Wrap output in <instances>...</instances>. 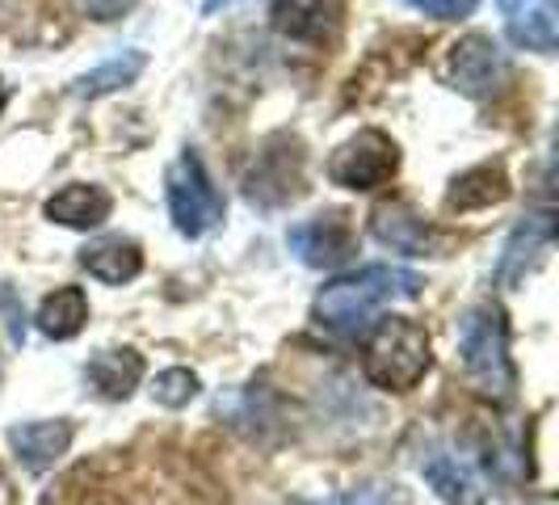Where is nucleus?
<instances>
[{
  "mask_svg": "<svg viewBox=\"0 0 559 505\" xmlns=\"http://www.w3.org/2000/svg\"><path fill=\"white\" fill-rule=\"evenodd\" d=\"M420 274L404 270V266H362L354 274H341L329 286H320L311 316L320 329L341 337H358L366 333L379 312L395 304V300H417L420 295Z\"/></svg>",
  "mask_w": 559,
  "mask_h": 505,
  "instance_id": "nucleus-1",
  "label": "nucleus"
},
{
  "mask_svg": "<svg viewBox=\"0 0 559 505\" xmlns=\"http://www.w3.org/2000/svg\"><path fill=\"white\" fill-rule=\"evenodd\" d=\"M433 366V341L408 316H383L366 329L362 371L379 392H413Z\"/></svg>",
  "mask_w": 559,
  "mask_h": 505,
  "instance_id": "nucleus-2",
  "label": "nucleus"
},
{
  "mask_svg": "<svg viewBox=\"0 0 559 505\" xmlns=\"http://www.w3.org/2000/svg\"><path fill=\"white\" fill-rule=\"evenodd\" d=\"M459 359L472 379V388L488 400H513L518 371L509 359V325L501 304H476L459 320Z\"/></svg>",
  "mask_w": 559,
  "mask_h": 505,
  "instance_id": "nucleus-3",
  "label": "nucleus"
},
{
  "mask_svg": "<svg viewBox=\"0 0 559 505\" xmlns=\"http://www.w3.org/2000/svg\"><path fill=\"white\" fill-rule=\"evenodd\" d=\"M165 195H168V215H173V227L181 232V236H206L211 227L224 224V211L227 202L219 195V186L211 181V173L202 165V156H198L194 148H186L173 168H168L165 177Z\"/></svg>",
  "mask_w": 559,
  "mask_h": 505,
  "instance_id": "nucleus-4",
  "label": "nucleus"
},
{
  "mask_svg": "<svg viewBox=\"0 0 559 505\" xmlns=\"http://www.w3.org/2000/svg\"><path fill=\"white\" fill-rule=\"evenodd\" d=\"M304 161H308L304 143L295 136H286V131L270 136L261 143V152L252 156V165L245 168V177H240L245 198L261 211H278L286 202H295L304 195Z\"/></svg>",
  "mask_w": 559,
  "mask_h": 505,
  "instance_id": "nucleus-5",
  "label": "nucleus"
},
{
  "mask_svg": "<svg viewBox=\"0 0 559 505\" xmlns=\"http://www.w3.org/2000/svg\"><path fill=\"white\" fill-rule=\"evenodd\" d=\"M395 168H400V148H395V140L383 136V131H374V127H366V131H358L354 140H345L333 152L329 181L341 186V190L366 195V190L388 186L395 177Z\"/></svg>",
  "mask_w": 559,
  "mask_h": 505,
  "instance_id": "nucleus-6",
  "label": "nucleus"
},
{
  "mask_svg": "<svg viewBox=\"0 0 559 505\" xmlns=\"http://www.w3.org/2000/svg\"><path fill=\"white\" fill-rule=\"evenodd\" d=\"M447 81L463 97H492L509 81V59L492 34H463L447 59Z\"/></svg>",
  "mask_w": 559,
  "mask_h": 505,
  "instance_id": "nucleus-7",
  "label": "nucleus"
},
{
  "mask_svg": "<svg viewBox=\"0 0 559 505\" xmlns=\"http://www.w3.org/2000/svg\"><path fill=\"white\" fill-rule=\"evenodd\" d=\"M286 245L308 270H336L354 257V227L345 224V215H316L290 227Z\"/></svg>",
  "mask_w": 559,
  "mask_h": 505,
  "instance_id": "nucleus-8",
  "label": "nucleus"
},
{
  "mask_svg": "<svg viewBox=\"0 0 559 505\" xmlns=\"http://www.w3.org/2000/svg\"><path fill=\"white\" fill-rule=\"evenodd\" d=\"M370 236L392 252H408V257H438L442 252V236L433 224H425L408 202H379L370 211Z\"/></svg>",
  "mask_w": 559,
  "mask_h": 505,
  "instance_id": "nucleus-9",
  "label": "nucleus"
},
{
  "mask_svg": "<svg viewBox=\"0 0 559 505\" xmlns=\"http://www.w3.org/2000/svg\"><path fill=\"white\" fill-rule=\"evenodd\" d=\"M72 438H76V425L68 418L22 421V425L9 430V447H13L17 463H22L26 472H51L59 459L68 455Z\"/></svg>",
  "mask_w": 559,
  "mask_h": 505,
  "instance_id": "nucleus-10",
  "label": "nucleus"
},
{
  "mask_svg": "<svg viewBox=\"0 0 559 505\" xmlns=\"http://www.w3.org/2000/svg\"><path fill=\"white\" fill-rule=\"evenodd\" d=\"M504 34L538 56H551L559 47V13L556 0H501Z\"/></svg>",
  "mask_w": 559,
  "mask_h": 505,
  "instance_id": "nucleus-11",
  "label": "nucleus"
},
{
  "mask_svg": "<svg viewBox=\"0 0 559 505\" xmlns=\"http://www.w3.org/2000/svg\"><path fill=\"white\" fill-rule=\"evenodd\" d=\"M270 17L282 38L295 43H324L341 26V0H274Z\"/></svg>",
  "mask_w": 559,
  "mask_h": 505,
  "instance_id": "nucleus-12",
  "label": "nucleus"
},
{
  "mask_svg": "<svg viewBox=\"0 0 559 505\" xmlns=\"http://www.w3.org/2000/svg\"><path fill=\"white\" fill-rule=\"evenodd\" d=\"M551 236H556V224H551V215H547V211H538V215H526L522 224L513 227V236L504 240L501 266H497V279H501L504 286H518V282L526 279V270H531L534 261L547 252Z\"/></svg>",
  "mask_w": 559,
  "mask_h": 505,
  "instance_id": "nucleus-13",
  "label": "nucleus"
},
{
  "mask_svg": "<svg viewBox=\"0 0 559 505\" xmlns=\"http://www.w3.org/2000/svg\"><path fill=\"white\" fill-rule=\"evenodd\" d=\"M47 220L59 227H76V232H88V227H102L110 220L114 198L102 190V186H88V181H76V186H63L59 195L47 198Z\"/></svg>",
  "mask_w": 559,
  "mask_h": 505,
  "instance_id": "nucleus-14",
  "label": "nucleus"
},
{
  "mask_svg": "<svg viewBox=\"0 0 559 505\" xmlns=\"http://www.w3.org/2000/svg\"><path fill=\"white\" fill-rule=\"evenodd\" d=\"M81 266L106 286H122V282L140 279L143 270V249L131 236H102L81 249Z\"/></svg>",
  "mask_w": 559,
  "mask_h": 505,
  "instance_id": "nucleus-15",
  "label": "nucleus"
},
{
  "mask_svg": "<svg viewBox=\"0 0 559 505\" xmlns=\"http://www.w3.org/2000/svg\"><path fill=\"white\" fill-rule=\"evenodd\" d=\"M84 379L106 396V400H127V396L140 388L143 379V359L135 350H97L88 366H84Z\"/></svg>",
  "mask_w": 559,
  "mask_h": 505,
  "instance_id": "nucleus-16",
  "label": "nucleus"
},
{
  "mask_svg": "<svg viewBox=\"0 0 559 505\" xmlns=\"http://www.w3.org/2000/svg\"><path fill=\"white\" fill-rule=\"evenodd\" d=\"M504 198H509V177H504L501 161H492V165H476L467 168L463 177H454L447 207L450 211H484V207L504 202Z\"/></svg>",
  "mask_w": 559,
  "mask_h": 505,
  "instance_id": "nucleus-17",
  "label": "nucleus"
},
{
  "mask_svg": "<svg viewBox=\"0 0 559 505\" xmlns=\"http://www.w3.org/2000/svg\"><path fill=\"white\" fill-rule=\"evenodd\" d=\"M34 320H38V333L43 337L72 341L84 329V320H88V295H84L81 286H59V291H51L43 300V308H38Z\"/></svg>",
  "mask_w": 559,
  "mask_h": 505,
  "instance_id": "nucleus-18",
  "label": "nucleus"
},
{
  "mask_svg": "<svg viewBox=\"0 0 559 505\" xmlns=\"http://www.w3.org/2000/svg\"><path fill=\"white\" fill-rule=\"evenodd\" d=\"M420 477L429 480V489H433L447 505H476L479 502L476 477H472L450 450H429V455L420 459Z\"/></svg>",
  "mask_w": 559,
  "mask_h": 505,
  "instance_id": "nucleus-19",
  "label": "nucleus"
},
{
  "mask_svg": "<svg viewBox=\"0 0 559 505\" xmlns=\"http://www.w3.org/2000/svg\"><path fill=\"white\" fill-rule=\"evenodd\" d=\"M143 68H147V56H143V51H122V56L97 63L93 72H84L72 93H76V97H106L114 89L135 84V77H140Z\"/></svg>",
  "mask_w": 559,
  "mask_h": 505,
  "instance_id": "nucleus-20",
  "label": "nucleus"
},
{
  "mask_svg": "<svg viewBox=\"0 0 559 505\" xmlns=\"http://www.w3.org/2000/svg\"><path fill=\"white\" fill-rule=\"evenodd\" d=\"M198 392H202V384H198L194 371H186V366H168V371H160V375L152 379V396H156V404H165V409H186Z\"/></svg>",
  "mask_w": 559,
  "mask_h": 505,
  "instance_id": "nucleus-21",
  "label": "nucleus"
},
{
  "mask_svg": "<svg viewBox=\"0 0 559 505\" xmlns=\"http://www.w3.org/2000/svg\"><path fill=\"white\" fill-rule=\"evenodd\" d=\"M295 505H408V497L395 484H362V489H349L345 497H333V502H295Z\"/></svg>",
  "mask_w": 559,
  "mask_h": 505,
  "instance_id": "nucleus-22",
  "label": "nucleus"
},
{
  "mask_svg": "<svg viewBox=\"0 0 559 505\" xmlns=\"http://www.w3.org/2000/svg\"><path fill=\"white\" fill-rule=\"evenodd\" d=\"M404 4L425 17H438V22H459V17L476 13V0H404Z\"/></svg>",
  "mask_w": 559,
  "mask_h": 505,
  "instance_id": "nucleus-23",
  "label": "nucleus"
},
{
  "mask_svg": "<svg viewBox=\"0 0 559 505\" xmlns=\"http://www.w3.org/2000/svg\"><path fill=\"white\" fill-rule=\"evenodd\" d=\"M140 0H76V9H81L84 17H93V22H114V17H122V13H131Z\"/></svg>",
  "mask_w": 559,
  "mask_h": 505,
  "instance_id": "nucleus-24",
  "label": "nucleus"
},
{
  "mask_svg": "<svg viewBox=\"0 0 559 505\" xmlns=\"http://www.w3.org/2000/svg\"><path fill=\"white\" fill-rule=\"evenodd\" d=\"M224 4H231V0H202V13H219Z\"/></svg>",
  "mask_w": 559,
  "mask_h": 505,
  "instance_id": "nucleus-25",
  "label": "nucleus"
},
{
  "mask_svg": "<svg viewBox=\"0 0 559 505\" xmlns=\"http://www.w3.org/2000/svg\"><path fill=\"white\" fill-rule=\"evenodd\" d=\"M4 102H9V84L0 81V110H4Z\"/></svg>",
  "mask_w": 559,
  "mask_h": 505,
  "instance_id": "nucleus-26",
  "label": "nucleus"
}]
</instances>
